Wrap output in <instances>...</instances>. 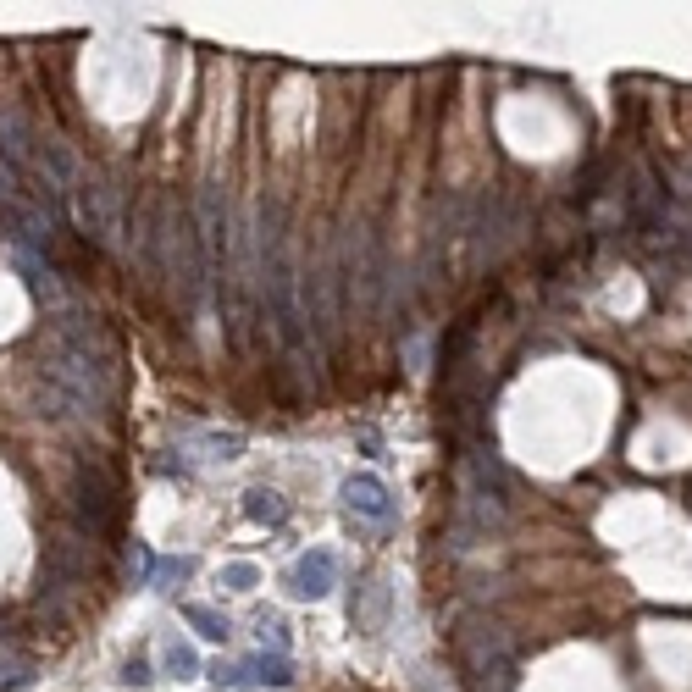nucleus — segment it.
Listing matches in <instances>:
<instances>
[{"instance_id": "3", "label": "nucleus", "mask_w": 692, "mask_h": 692, "mask_svg": "<svg viewBox=\"0 0 692 692\" xmlns=\"http://www.w3.org/2000/svg\"><path fill=\"white\" fill-rule=\"evenodd\" d=\"M288 587H294V598H305V604H316V598H327L338 587V560L333 549H305L294 560V571H288Z\"/></svg>"}, {"instance_id": "14", "label": "nucleus", "mask_w": 692, "mask_h": 692, "mask_svg": "<svg viewBox=\"0 0 692 692\" xmlns=\"http://www.w3.org/2000/svg\"><path fill=\"white\" fill-rule=\"evenodd\" d=\"M133 571H139V582H150V571H156V554L144 549V543H133Z\"/></svg>"}, {"instance_id": "9", "label": "nucleus", "mask_w": 692, "mask_h": 692, "mask_svg": "<svg viewBox=\"0 0 692 692\" xmlns=\"http://www.w3.org/2000/svg\"><path fill=\"white\" fill-rule=\"evenodd\" d=\"M250 670H255L250 681H261V687H288V681H294V659L288 654H261Z\"/></svg>"}, {"instance_id": "1", "label": "nucleus", "mask_w": 692, "mask_h": 692, "mask_svg": "<svg viewBox=\"0 0 692 692\" xmlns=\"http://www.w3.org/2000/svg\"><path fill=\"white\" fill-rule=\"evenodd\" d=\"M72 510H78L84 532H106L117 521V482L100 466H78V477H72Z\"/></svg>"}, {"instance_id": "8", "label": "nucleus", "mask_w": 692, "mask_h": 692, "mask_svg": "<svg viewBox=\"0 0 692 692\" xmlns=\"http://www.w3.org/2000/svg\"><path fill=\"white\" fill-rule=\"evenodd\" d=\"M183 621H189L194 632L205 637V643H227V615H216V609H205V604H183Z\"/></svg>"}, {"instance_id": "5", "label": "nucleus", "mask_w": 692, "mask_h": 692, "mask_svg": "<svg viewBox=\"0 0 692 692\" xmlns=\"http://www.w3.org/2000/svg\"><path fill=\"white\" fill-rule=\"evenodd\" d=\"M0 156L12 161L17 172H23L28 156H34V128H28L17 111H0Z\"/></svg>"}, {"instance_id": "10", "label": "nucleus", "mask_w": 692, "mask_h": 692, "mask_svg": "<svg viewBox=\"0 0 692 692\" xmlns=\"http://www.w3.org/2000/svg\"><path fill=\"white\" fill-rule=\"evenodd\" d=\"M194 449H205V460H239L244 454V438L239 432H200Z\"/></svg>"}, {"instance_id": "7", "label": "nucleus", "mask_w": 692, "mask_h": 692, "mask_svg": "<svg viewBox=\"0 0 692 692\" xmlns=\"http://www.w3.org/2000/svg\"><path fill=\"white\" fill-rule=\"evenodd\" d=\"M360 598H366V604L349 609V621H355L360 632H377V626H382V604H388V582H382V576H371V582L360 587Z\"/></svg>"}, {"instance_id": "6", "label": "nucleus", "mask_w": 692, "mask_h": 692, "mask_svg": "<svg viewBox=\"0 0 692 692\" xmlns=\"http://www.w3.org/2000/svg\"><path fill=\"white\" fill-rule=\"evenodd\" d=\"M244 515H250L255 526H283L288 521V499L272 488H250L244 493Z\"/></svg>"}, {"instance_id": "13", "label": "nucleus", "mask_w": 692, "mask_h": 692, "mask_svg": "<svg viewBox=\"0 0 692 692\" xmlns=\"http://www.w3.org/2000/svg\"><path fill=\"white\" fill-rule=\"evenodd\" d=\"M255 582H261V571H255L250 560H239V565H227L222 571V587H233V593H250Z\"/></svg>"}, {"instance_id": "4", "label": "nucleus", "mask_w": 692, "mask_h": 692, "mask_svg": "<svg viewBox=\"0 0 692 692\" xmlns=\"http://www.w3.org/2000/svg\"><path fill=\"white\" fill-rule=\"evenodd\" d=\"M344 510L349 515H366V521L388 526L399 515V504L388 499V488H382V477H371V471H355V477L344 482Z\"/></svg>"}, {"instance_id": "12", "label": "nucleus", "mask_w": 692, "mask_h": 692, "mask_svg": "<svg viewBox=\"0 0 692 692\" xmlns=\"http://www.w3.org/2000/svg\"><path fill=\"white\" fill-rule=\"evenodd\" d=\"M189 576H194V560H156L150 582H156V587H172V582H189Z\"/></svg>"}, {"instance_id": "2", "label": "nucleus", "mask_w": 692, "mask_h": 692, "mask_svg": "<svg viewBox=\"0 0 692 692\" xmlns=\"http://www.w3.org/2000/svg\"><path fill=\"white\" fill-rule=\"evenodd\" d=\"M72 205H78V222L89 227V239H95V244H117L122 222H117V200H111L106 183L78 178V183H72Z\"/></svg>"}, {"instance_id": "15", "label": "nucleus", "mask_w": 692, "mask_h": 692, "mask_svg": "<svg viewBox=\"0 0 692 692\" xmlns=\"http://www.w3.org/2000/svg\"><path fill=\"white\" fill-rule=\"evenodd\" d=\"M122 681H128V687H144V681H150V665H144V659H128V665H122Z\"/></svg>"}, {"instance_id": "11", "label": "nucleus", "mask_w": 692, "mask_h": 692, "mask_svg": "<svg viewBox=\"0 0 692 692\" xmlns=\"http://www.w3.org/2000/svg\"><path fill=\"white\" fill-rule=\"evenodd\" d=\"M161 665H167V676H178V681L200 676V654H194L189 643H167V654H161Z\"/></svg>"}]
</instances>
